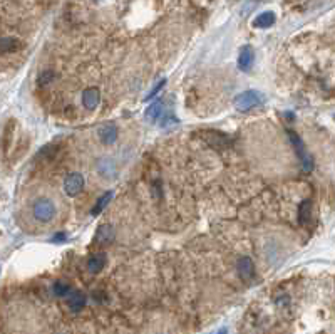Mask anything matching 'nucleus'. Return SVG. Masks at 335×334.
<instances>
[{
  "instance_id": "4468645a",
  "label": "nucleus",
  "mask_w": 335,
  "mask_h": 334,
  "mask_svg": "<svg viewBox=\"0 0 335 334\" xmlns=\"http://www.w3.org/2000/svg\"><path fill=\"white\" fill-rule=\"evenodd\" d=\"M275 20H277V17L273 12H263L253 20V25L258 27V29H268V27H272L273 24H275Z\"/></svg>"
},
{
  "instance_id": "6ab92c4d",
  "label": "nucleus",
  "mask_w": 335,
  "mask_h": 334,
  "mask_svg": "<svg viewBox=\"0 0 335 334\" xmlns=\"http://www.w3.org/2000/svg\"><path fill=\"white\" fill-rule=\"evenodd\" d=\"M164 84H166V79H163V81H159V83H158V84H156V86H155V87H153V89L150 91V94H147V96H146V101H150V99H153V97H155V96L158 94V92H159V91H161V89H163V87H164Z\"/></svg>"
},
{
  "instance_id": "dca6fc26",
  "label": "nucleus",
  "mask_w": 335,
  "mask_h": 334,
  "mask_svg": "<svg viewBox=\"0 0 335 334\" xmlns=\"http://www.w3.org/2000/svg\"><path fill=\"white\" fill-rule=\"evenodd\" d=\"M161 114H163V101L161 99L155 101L153 105H150V108L146 109V118L150 119V121H156Z\"/></svg>"
},
{
  "instance_id": "423d86ee",
  "label": "nucleus",
  "mask_w": 335,
  "mask_h": 334,
  "mask_svg": "<svg viewBox=\"0 0 335 334\" xmlns=\"http://www.w3.org/2000/svg\"><path fill=\"white\" fill-rule=\"evenodd\" d=\"M97 172L104 178L116 177V163L111 158H99L97 160Z\"/></svg>"
},
{
  "instance_id": "a211bd4d",
  "label": "nucleus",
  "mask_w": 335,
  "mask_h": 334,
  "mask_svg": "<svg viewBox=\"0 0 335 334\" xmlns=\"http://www.w3.org/2000/svg\"><path fill=\"white\" fill-rule=\"evenodd\" d=\"M52 289H54V294H56L57 297H65V295H67L69 291H70L67 284H65V282H60V281L54 284V287H52Z\"/></svg>"
},
{
  "instance_id": "ddd939ff",
  "label": "nucleus",
  "mask_w": 335,
  "mask_h": 334,
  "mask_svg": "<svg viewBox=\"0 0 335 334\" xmlns=\"http://www.w3.org/2000/svg\"><path fill=\"white\" fill-rule=\"evenodd\" d=\"M20 49V41L15 37H0V54L15 52Z\"/></svg>"
},
{
  "instance_id": "20e7f679",
  "label": "nucleus",
  "mask_w": 335,
  "mask_h": 334,
  "mask_svg": "<svg viewBox=\"0 0 335 334\" xmlns=\"http://www.w3.org/2000/svg\"><path fill=\"white\" fill-rule=\"evenodd\" d=\"M101 103V92H99L97 87H87V89L82 92V106H84L87 111H94Z\"/></svg>"
},
{
  "instance_id": "412c9836",
  "label": "nucleus",
  "mask_w": 335,
  "mask_h": 334,
  "mask_svg": "<svg viewBox=\"0 0 335 334\" xmlns=\"http://www.w3.org/2000/svg\"><path fill=\"white\" fill-rule=\"evenodd\" d=\"M216 334H228V329H227V327H221V329H219Z\"/></svg>"
},
{
  "instance_id": "9b49d317",
  "label": "nucleus",
  "mask_w": 335,
  "mask_h": 334,
  "mask_svg": "<svg viewBox=\"0 0 335 334\" xmlns=\"http://www.w3.org/2000/svg\"><path fill=\"white\" fill-rule=\"evenodd\" d=\"M238 274L243 279H246V281H250V279H253L255 276V264L253 260L250 259V257H241V259L238 260Z\"/></svg>"
},
{
  "instance_id": "f03ea898",
  "label": "nucleus",
  "mask_w": 335,
  "mask_h": 334,
  "mask_svg": "<svg viewBox=\"0 0 335 334\" xmlns=\"http://www.w3.org/2000/svg\"><path fill=\"white\" fill-rule=\"evenodd\" d=\"M262 101H263V96L260 94V92L255 89H250V91L240 92V94L233 99V105L238 111L246 113V111H250V109L256 108L258 105H262Z\"/></svg>"
},
{
  "instance_id": "aec40b11",
  "label": "nucleus",
  "mask_w": 335,
  "mask_h": 334,
  "mask_svg": "<svg viewBox=\"0 0 335 334\" xmlns=\"http://www.w3.org/2000/svg\"><path fill=\"white\" fill-rule=\"evenodd\" d=\"M52 79H54V73H51V71H47V73L41 74V83L42 84H46V83H49V81H52Z\"/></svg>"
},
{
  "instance_id": "9d476101",
  "label": "nucleus",
  "mask_w": 335,
  "mask_h": 334,
  "mask_svg": "<svg viewBox=\"0 0 335 334\" xmlns=\"http://www.w3.org/2000/svg\"><path fill=\"white\" fill-rule=\"evenodd\" d=\"M104 265H106V254L102 252H96L87 259V271L91 274H99L104 269Z\"/></svg>"
},
{
  "instance_id": "2eb2a0df",
  "label": "nucleus",
  "mask_w": 335,
  "mask_h": 334,
  "mask_svg": "<svg viewBox=\"0 0 335 334\" xmlns=\"http://www.w3.org/2000/svg\"><path fill=\"white\" fill-rule=\"evenodd\" d=\"M310 217H312V202L304 200L299 207V220L302 225H307L310 222Z\"/></svg>"
},
{
  "instance_id": "f3484780",
  "label": "nucleus",
  "mask_w": 335,
  "mask_h": 334,
  "mask_svg": "<svg viewBox=\"0 0 335 334\" xmlns=\"http://www.w3.org/2000/svg\"><path fill=\"white\" fill-rule=\"evenodd\" d=\"M111 200H113V191H106V193H104V195L101 196V198H99V200L96 202V205L92 207V212H91V213H92V215H94V217L99 215V213H101L104 209H106V205H107Z\"/></svg>"
},
{
  "instance_id": "1a4fd4ad",
  "label": "nucleus",
  "mask_w": 335,
  "mask_h": 334,
  "mask_svg": "<svg viewBox=\"0 0 335 334\" xmlns=\"http://www.w3.org/2000/svg\"><path fill=\"white\" fill-rule=\"evenodd\" d=\"M67 306L72 313H79V311L86 306V295L81 291H69L67 294Z\"/></svg>"
},
{
  "instance_id": "0eeeda50",
  "label": "nucleus",
  "mask_w": 335,
  "mask_h": 334,
  "mask_svg": "<svg viewBox=\"0 0 335 334\" xmlns=\"http://www.w3.org/2000/svg\"><path fill=\"white\" fill-rule=\"evenodd\" d=\"M97 135L104 145H113L118 140V128L114 124H104L99 128Z\"/></svg>"
},
{
  "instance_id": "f8f14e48",
  "label": "nucleus",
  "mask_w": 335,
  "mask_h": 334,
  "mask_svg": "<svg viewBox=\"0 0 335 334\" xmlns=\"http://www.w3.org/2000/svg\"><path fill=\"white\" fill-rule=\"evenodd\" d=\"M114 227L113 225H109V223H104V225H101L97 228V232H96V242L97 244H102V245H106V244H111L113 240H114Z\"/></svg>"
},
{
  "instance_id": "39448f33",
  "label": "nucleus",
  "mask_w": 335,
  "mask_h": 334,
  "mask_svg": "<svg viewBox=\"0 0 335 334\" xmlns=\"http://www.w3.org/2000/svg\"><path fill=\"white\" fill-rule=\"evenodd\" d=\"M288 135H290V138H292V143L295 146V150L299 151L300 160H302V163H304V168L307 170V172H309V170H312V166H314V163H312V158L305 153V146H304V143H302V140L299 138V135H295L293 131H290Z\"/></svg>"
},
{
  "instance_id": "6e6552de",
  "label": "nucleus",
  "mask_w": 335,
  "mask_h": 334,
  "mask_svg": "<svg viewBox=\"0 0 335 334\" xmlns=\"http://www.w3.org/2000/svg\"><path fill=\"white\" fill-rule=\"evenodd\" d=\"M253 61H255V52H253V49H251L250 46H245L243 49H241V52H240L238 68L246 73V71L251 69V65H253Z\"/></svg>"
},
{
  "instance_id": "7ed1b4c3",
  "label": "nucleus",
  "mask_w": 335,
  "mask_h": 334,
  "mask_svg": "<svg viewBox=\"0 0 335 334\" xmlns=\"http://www.w3.org/2000/svg\"><path fill=\"white\" fill-rule=\"evenodd\" d=\"M82 190H84V177L78 172L69 173L64 180L65 193H67L69 196H76V195H79Z\"/></svg>"
},
{
  "instance_id": "f257e3e1",
  "label": "nucleus",
  "mask_w": 335,
  "mask_h": 334,
  "mask_svg": "<svg viewBox=\"0 0 335 334\" xmlns=\"http://www.w3.org/2000/svg\"><path fill=\"white\" fill-rule=\"evenodd\" d=\"M56 213H57L56 202L52 198H49V196H39V198L32 204V217L39 223H49L56 217Z\"/></svg>"
}]
</instances>
